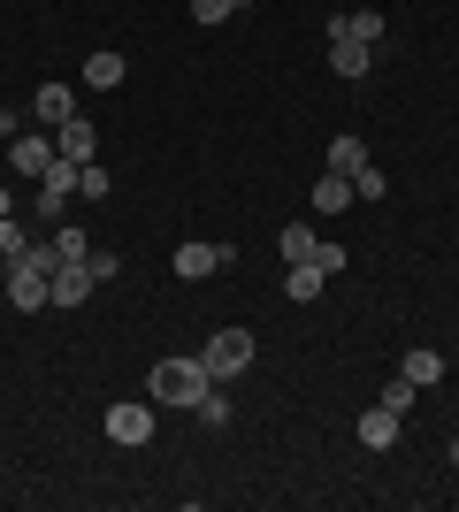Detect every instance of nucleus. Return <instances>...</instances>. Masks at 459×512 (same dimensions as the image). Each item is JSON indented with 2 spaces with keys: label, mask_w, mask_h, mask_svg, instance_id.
Returning <instances> with one entry per match:
<instances>
[{
  "label": "nucleus",
  "mask_w": 459,
  "mask_h": 512,
  "mask_svg": "<svg viewBox=\"0 0 459 512\" xmlns=\"http://www.w3.org/2000/svg\"><path fill=\"white\" fill-rule=\"evenodd\" d=\"M329 169H337V176H352V169H368V146H360V138H352V130H345V138H329Z\"/></svg>",
  "instance_id": "nucleus-18"
},
{
  "label": "nucleus",
  "mask_w": 459,
  "mask_h": 512,
  "mask_svg": "<svg viewBox=\"0 0 459 512\" xmlns=\"http://www.w3.org/2000/svg\"><path fill=\"white\" fill-rule=\"evenodd\" d=\"M222 268V245H176V276L199 283V276H215Z\"/></svg>",
  "instance_id": "nucleus-15"
},
{
  "label": "nucleus",
  "mask_w": 459,
  "mask_h": 512,
  "mask_svg": "<svg viewBox=\"0 0 459 512\" xmlns=\"http://www.w3.org/2000/svg\"><path fill=\"white\" fill-rule=\"evenodd\" d=\"M54 245H31V253L8 260V306H23V314H46V283H54Z\"/></svg>",
  "instance_id": "nucleus-2"
},
{
  "label": "nucleus",
  "mask_w": 459,
  "mask_h": 512,
  "mask_svg": "<svg viewBox=\"0 0 459 512\" xmlns=\"http://www.w3.org/2000/svg\"><path fill=\"white\" fill-rule=\"evenodd\" d=\"M352 428H360V444H368V451H391V444H398V428H406V421H398V413H383V406H368V413H360Z\"/></svg>",
  "instance_id": "nucleus-11"
},
{
  "label": "nucleus",
  "mask_w": 459,
  "mask_h": 512,
  "mask_svg": "<svg viewBox=\"0 0 459 512\" xmlns=\"http://www.w3.org/2000/svg\"><path fill=\"white\" fill-rule=\"evenodd\" d=\"M54 260H69V268H85V260H92V237L77 230V222H54Z\"/></svg>",
  "instance_id": "nucleus-16"
},
{
  "label": "nucleus",
  "mask_w": 459,
  "mask_h": 512,
  "mask_svg": "<svg viewBox=\"0 0 459 512\" xmlns=\"http://www.w3.org/2000/svg\"><path fill=\"white\" fill-rule=\"evenodd\" d=\"M375 406H383V413H398V421H406V413H414V383H406V375H391V383L375 390Z\"/></svg>",
  "instance_id": "nucleus-19"
},
{
  "label": "nucleus",
  "mask_w": 459,
  "mask_h": 512,
  "mask_svg": "<svg viewBox=\"0 0 459 512\" xmlns=\"http://www.w3.org/2000/svg\"><path fill=\"white\" fill-rule=\"evenodd\" d=\"M0 214H16V199H8V184H0Z\"/></svg>",
  "instance_id": "nucleus-28"
},
{
  "label": "nucleus",
  "mask_w": 459,
  "mask_h": 512,
  "mask_svg": "<svg viewBox=\"0 0 459 512\" xmlns=\"http://www.w3.org/2000/svg\"><path fill=\"white\" fill-rule=\"evenodd\" d=\"M245 8H253V0H245Z\"/></svg>",
  "instance_id": "nucleus-31"
},
{
  "label": "nucleus",
  "mask_w": 459,
  "mask_h": 512,
  "mask_svg": "<svg viewBox=\"0 0 459 512\" xmlns=\"http://www.w3.org/2000/svg\"><path fill=\"white\" fill-rule=\"evenodd\" d=\"M0 161H8V138H0Z\"/></svg>",
  "instance_id": "nucleus-30"
},
{
  "label": "nucleus",
  "mask_w": 459,
  "mask_h": 512,
  "mask_svg": "<svg viewBox=\"0 0 459 512\" xmlns=\"http://www.w3.org/2000/svg\"><path fill=\"white\" fill-rule=\"evenodd\" d=\"M153 436V398H123V406H108V444L138 451Z\"/></svg>",
  "instance_id": "nucleus-5"
},
{
  "label": "nucleus",
  "mask_w": 459,
  "mask_h": 512,
  "mask_svg": "<svg viewBox=\"0 0 459 512\" xmlns=\"http://www.w3.org/2000/svg\"><path fill=\"white\" fill-rule=\"evenodd\" d=\"M207 390H215V375H207V360H161L146 375V398L153 406H169V413H199V398H207Z\"/></svg>",
  "instance_id": "nucleus-1"
},
{
  "label": "nucleus",
  "mask_w": 459,
  "mask_h": 512,
  "mask_svg": "<svg viewBox=\"0 0 459 512\" xmlns=\"http://www.w3.org/2000/svg\"><path fill=\"white\" fill-rule=\"evenodd\" d=\"M245 0H192V23H222V16H238Z\"/></svg>",
  "instance_id": "nucleus-26"
},
{
  "label": "nucleus",
  "mask_w": 459,
  "mask_h": 512,
  "mask_svg": "<svg viewBox=\"0 0 459 512\" xmlns=\"http://www.w3.org/2000/svg\"><path fill=\"white\" fill-rule=\"evenodd\" d=\"M345 207H352V176L322 169V176H314V214H345Z\"/></svg>",
  "instance_id": "nucleus-14"
},
{
  "label": "nucleus",
  "mask_w": 459,
  "mask_h": 512,
  "mask_svg": "<svg viewBox=\"0 0 459 512\" xmlns=\"http://www.w3.org/2000/svg\"><path fill=\"white\" fill-rule=\"evenodd\" d=\"M345 31H352V39H368V46H383V16H375V8H352Z\"/></svg>",
  "instance_id": "nucleus-22"
},
{
  "label": "nucleus",
  "mask_w": 459,
  "mask_h": 512,
  "mask_svg": "<svg viewBox=\"0 0 459 512\" xmlns=\"http://www.w3.org/2000/svg\"><path fill=\"white\" fill-rule=\"evenodd\" d=\"M199 421H207V428H230V398H222V383L199 398Z\"/></svg>",
  "instance_id": "nucleus-25"
},
{
  "label": "nucleus",
  "mask_w": 459,
  "mask_h": 512,
  "mask_svg": "<svg viewBox=\"0 0 459 512\" xmlns=\"http://www.w3.org/2000/svg\"><path fill=\"white\" fill-rule=\"evenodd\" d=\"M92 291H100V283H92V268H54V283H46V306H85Z\"/></svg>",
  "instance_id": "nucleus-10"
},
{
  "label": "nucleus",
  "mask_w": 459,
  "mask_h": 512,
  "mask_svg": "<svg viewBox=\"0 0 459 512\" xmlns=\"http://www.w3.org/2000/svg\"><path fill=\"white\" fill-rule=\"evenodd\" d=\"M85 268H92V283H115V276H123V260H115V253H100V245H92V260H85Z\"/></svg>",
  "instance_id": "nucleus-27"
},
{
  "label": "nucleus",
  "mask_w": 459,
  "mask_h": 512,
  "mask_svg": "<svg viewBox=\"0 0 459 512\" xmlns=\"http://www.w3.org/2000/svg\"><path fill=\"white\" fill-rule=\"evenodd\" d=\"M383 192H391V176L375 169V161H368V169H352V199H383Z\"/></svg>",
  "instance_id": "nucleus-21"
},
{
  "label": "nucleus",
  "mask_w": 459,
  "mask_h": 512,
  "mask_svg": "<svg viewBox=\"0 0 459 512\" xmlns=\"http://www.w3.org/2000/svg\"><path fill=\"white\" fill-rule=\"evenodd\" d=\"M398 375H406V383H414V390L444 383V352H429V344H414V352H406V360H398Z\"/></svg>",
  "instance_id": "nucleus-12"
},
{
  "label": "nucleus",
  "mask_w": 459,
  "mask_h": 512,
  "mask_svg": "<svg viewBox=\"0 0 459 512\" xmlns=\"http://www.w3.org/2000/svg\"><path fill=\"white\" fill-rule=\"evenodd\" d=\"M54 153L62 161H100V130L85 115H69V123H54Z\"/></svg>",
  "instance_id": "nucleus-9"
},
{
  "label": "nucleus",
  "mask_w": 459,
  "mask_h": 512,
  "mask_svg": "<svg viewBox=\"0 0 459 512\" xmlns=\"http://www.w3.org/2000/svg\"><path fill=\"white\" fill-rule=\"evenodd\" d=\"M69 192H77V161H62V153H54V161H46V176H39V214H46V222H62V214H69Z\"/></svg>",
  "instance_id": "nucleus-7"
},
{
  "label": "nucleus",
  "mask_w": 459,
  "mask_h": 512,
  "mask_svg": "<svg viewBox=\"0 0 459 512\" xmlns=\"http://www.w3.org/2000/svg\"><path fill=\"white\" fill-rule=\"evenodd\" d=\"M253 352H261V344H253V329H215V337L199 344V360H207V375H215V383H238L245 367H253Z\"/></svg>",
  "instance_id": "nucleus-3"
},
{
  "label": "nucleus",
  "mask_w": 459,
  "mask_h": 512,
  "mask_svg": "<svg viewBox=\"0 0 459 512\" xmlns=\"http://www.w3.org/2000/svg\"><path fill=\"white\" fill-rule=\"evenodd\" d=\"M329 69H337L345 85H360V77L375 69V46H368V39H352L345 16H329Z\"/></svg>",
  "instance_id": "nucleus-4"
},
{
  "label": "nucleus",
  "mask_w": 459,
  "mask_h": 512,
  "mask_svg": "<svg viewBox=\"0 0 459 512\" xmlns=\"http://www.w3.org/2000/svg\"><path fill=\"white\" fill-rule=\"evenodd\" d=\"M452 467H459V436H452Z\"/></svg>",
  "instance_id": "nucleus-29"
},
{
  "label": "nucleus",
  "mask_w": 459,
  "mask_h": 512,
  "mask_svg": "<svg viewBox=\"0 0 459 512\" xmlns=\"http://www.w3.org/2000/svg\"><path fill=\"white\" fill-rule=\"evenodd\" d=\"M123 69H131L123 54H92V62H85V85L92 92H115V85H123Z\"/></svg>",
  "instance_id": "nucleus-17"
},
{
  "label": "nucleus",
  "mask_w": 459,
  "mask_h": 512,
  "mask_svg": "<svg viewBox=\"0 0 459 512\" xmlns=\"http://www.w3.org/2000/svg\"><path fill=\"white\" fill-rule=\"evenodd\" d=\"M46 161H54V130L31 123V130H16V138H8V169H16V176H31V184H39Z\"/></svg>",
  "instance_id": "nucleus-6"
},
{
  "label": "nucleus",
  "mask_w": 459,
  "mask_h": 512,
  "mask_svg": "<svg viewBox=\"0 0 459 512\" xmlns=\"http://www.w3.org/2000/svg\"><path fill=\"white\" fill-rule=\"evenodd\" d=\"M314 245H322V237L306 230V222H291V230H284V260H314Z\"/></svg>",
  "instance_id": "nucleus-23"
},
{
  "label": "nucleus",
  "mask_w": 459,
  "mask_h": 512,
  "mask_svg": "<svg viewBox=\"0 0 459 512\" xmlns=\"http://www.w3.org/2000/svg\"><path fill=\"white\" fill-rule=\"evenodd\" d=\"M77 192H85V199H108V161H77Z\"/></svg>",
  "instance_id": "nucleus-20"
},
{
  "label": "nucleus",
  "mask_w": 459,
  "mask_h": 512,
  "mask_svg": "<svg viewBox=\"0 0 459 512\" xmlns=\"http://www.w3.org/2000/svg\"><path fill=\"white\" fill-rule=\"evenodd\" d=\"M69 115H77V85L46 77V85L31 92V123H39V130H54V123H69Z\"/></svg>",
  "instance_id": "nucleus-8"
},
{
  "label": "nucleus",
  "mask_w": 459,
  "mask_h": 512,
  "mask_svg": "<svg viewBox=\"0 0 459 512\" xmlns=\"http://www.w3.org/2000/svg\"><path fill=\"white\" fill-rule=\"evenodd\" d=\"M16 253H31V237H23L16 214H0V260H16Z\"/></svg>",
  "instance_id": "nucleus-24"
},
{
  "label": "nucleus",
  "mask_w": 459,
  "mask_h": 512,
  "mask_svg": "<svg viewBox=\"0 0 459 512\" xmlns=\"http://www.w3.org/2000/svg\"><path fill=\"white\" fill-rule=\"evenodd\" d=\"M322 283H329V268H314V260H284V291L291 299H322Z\"/></svg>",
  "instance_id": "nucleus-13"
}]
</instances>
